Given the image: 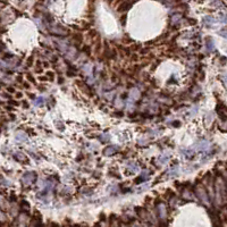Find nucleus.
Returning a JSON list of instances; mask_svg holds the SVG:
<instances>
[{"instance_id": "10", "label": "nucleus", "mask_w": 227, "mask_h": 227, "mask_svg": "<svg viewBox=\"0 0 227 227\" xmlns=\"http://www.w3.org/2000/svg\"><path fill=\"white\" fill-rule=\"evenodd\" d=\"M158 211H159V215H160L161 218H164V217L166 216V209H165V206H164V205H160V206H159Z\"/></svg>"}, {"instance_id": "6", "label": "nucleus", "mask_w": 227, "mask_h": 227, "mask_svg": "<svg viewBox=\"0 0 227 227\" xmlns=\"http://www.w3.org/2000/svg\"><path fill=\"white\" fill-rule=\"evenodd\" d=\"M130 97H131V99H132V101H135L136 99H139V97H140V92H139V90H136V89H133L131 92H130Z\"/></svg>"}, {"instance_id": "1", "label": "nucleus", "mask_w": 227, "mask_h": 227, "mask_svg": "<svg viewBox=\"0 0 227 227\" xmlns=\"http://www.w3.org/2000/svg\"><path fill=\"white\" fill-rule=\"evenodd\" d=\"M34 179H35V174L34 173H26L22 177V182L25 185H30L32 182H34Z\"/></svg>"}, {"instance_id": "11", "label": "nucleus", "mask_w": 227, "mask_h": 227, "mask_svg": "<svg viewBox=\"0 0 227 227\" xmlns=\"http://www.w3.org/2000/svg\"><path fill=\"white\" fill-rule=\"evenodd\" d=\"M177 172H178V167H177V166H176V167H173L172 169L168 170V176H170V177H172V176H175L176 174H177Z\"/></svg>"}, {"instance_id": "5", "label": "nucleus", "mask_w": 227, "mask_h": 227, "mask_svg": "<svg viewBox=\"0 0 227 227\" xmlns=\"http://www.w3.org/2000/svg\"><path fill=\"white\" fill-rule=\"evenodd\" d=\"M196 193H198L199 198H200V199H201L203 202H208V196H207L206 191H205L203 188H199V190L196 191Z\"/></svg>"}, {"instance_id": "2", "label": "nucleus", "mask_w": 227, "mask_h": 227, "mask_svg": "<svg viewBox=\"0 0 227 227\" xmlns=\"http://www.w3.org/2000/svg\"><path fill=\"white\" fill-rule=\"evenodd\" d=\"M209 146H210V143L206 141V140H203V141H200L198 144H196L195 149L196 150H199V151H206L209 149Z\"/></svg>"}, {"instance_id": "14", "label": "nucleus", "mask_w": 227, "mask_h": 227, "mask_svg": "<svg viewBox=\"0 0 227 227\" xmlns=\"http://www.w3.org/2000/svg\"><path fill=\"white\" fill-rule=\"evenodd\" d=\"M208 50L209 51L214 50V41L211 39H208Z\"/></svg>"}, {"instance_id": "7", "label": "nucleus", "mask_w": 227, "mask_h": 227, "mask_svg": "<svg viewBox=\"0 0 227 227\" xmlns=\"http://www.w3.org/2000/svg\"><path fill=\"white\" fill-rule=\"evenodd\" d=\"M16 140L20 141V142H24V141L27 140V136H26V134H25L24 132H18V133L16 134Z\"/></svg>"}, {"instance_id": "9", "label": "nucleus", "mask_w": 227, "mask_h": 227, "mask_svg": "<svg viewBox=\"0 0 227 227\" xmlns=\"http://www.w3.org/2000/svg\"><path fill=\"white\" fill-rule=\"evenodd\" d=\"M128 169L132 173H136V172H139V166L136 165V164H134V163H132V164L128 165Z\"/></svg>"}, {"instance_id": "3", "label": "nucleus", "mask_w": 227, "mask_h": 227, "mask_svg": "<svg viewBox=\"0 0 227 227\" xmlns=\"http://www.w3.org/2000/svg\"><path fill=\"white\" fill-rule=\"evenodd\" d=\"M117 151H118V148H117V146H114V145H111V146H108V148H106V149H104V151H103V155L111 156V155H114L115 152H117Z\"/></svg>"}, {"instance_id": "8", "label": "nucleus", "mask_w": 227, "mask_h": 227, "mask_svg": "<svg viewBox=\"0 0 227 227\" xmlns=\"http://www.w3.org/2000/svg\"><path fill=\"white\" fill-rule=\"evenodd\" d=\"M51 32L52 33H55V34H57V35H66L67 34V32L65 31V30H62L60 27H58V29H51Z\"/></svg>"}, {"instance_id": "20", "label": "nucleus", "mask_w": 227, "mask_h": 227, "mask_svg": "<svg viewBox=\"0 0 227 227\" xmlns=\"http://www.w3.org/2000/svg\"><path fill=\"white\" fill-rule=\"evenodd\" d=\"M224 81H225V83L227 84V75H225V76H224Z\"/></svg>"}, {"instance_id": "15", "label": "nucleus", "mask_w": 227, "mask_h": 227, "mask_svg": "<svg viewBox=\"0 0 227 227\" xmlns=\"http://www.w3.org/2000/svg\"><path fill=\"white\" fill-rule=\"evenodd\" d=\"M168 161V157H166V156H163L161 158H159L158 159V163L161 165V164H165V163H167Z\"/></svg>"}, {"instance_id": "19", "label": "nucleus", "mask_w": 227, "mask_h": 227, "mask_svg": "<svg viewBox=\"0 0 227 227\" xmlns=\"http://www.w3.org/2000/svg\"><path fill=\"white\" fill-rule=\"evenodd\" d=\"M219 34L221 35V36H224L225 39H227V30H223V31L219 32Z\"/></svg>"}, {"instance_id": "17", "label": "nucleus", "mask_w": 227, "mask_h": 227, "mask_svg": "<svg viewBox=\"0 0 227 227\" xmlns=\"http://www.w3.org/2000/svg\"><path fill=\"white\" fill-rule=\"evenodd\" d=\"M148 187H149V184H148V183H145L144 185H141V186H140V187H137V190H140L139 192H142L143 190H145V188H148Z\"/></svg>"}, {"instance_id": "4", "label": "nucleus", "mask_w": 227, "mask_h": 227, "mask_svg": "<svg viewBox=\"0 0 227 227\" xmlns=\"http://www.w3.org/2000/svg\"><path fill=\"white\" fill-rule=\"evenodd\" d=\"M202 22H203V24H206L207 26H211V25H214L216 23V20L214 17H211V16H206V17H203Z\"/></svg>"}, {"instance_id": "18", "label": "nucleus", "mask_w": 227, "mask_h": 227, "mask_svg": "<svg viewBox=\"0 0 227 227\" xmlns=\"http://www.w3.org/2000/svg\"><path fill=\"white\" fill-rule=\"evenodd\" d=\"M83 71H84V72H86V74H90V73H91V65L85 66V67L83 68Z\"/></svg>"}, {"instance_id": "12", "label": "nucleus", "mask_w": 227, "mask_h": 227, "mask_svg": "<svg viewBox=\"0 0 227 227\" xmlns=\"http://www.w3.org/2000/svg\"><path fill=\"white\" fill-rule=\"evenodd\" d=\"M43 103H44V98H43V97H40V98L35 99V101H34V104H35V106H42Z\"/></svg>"}, {"instance_id": "16", "label": "nucleus", "mask_w": 227, "mask_h": 227, "mask_svg": "<svg viewBox=\"0 0 227 227\" xmlns=\"http://www.w3.org/2000/svg\"><path fill=\"white\" fill-rule=\"evenodd\" d=\"M219 22H221V23H227V15L221 14V15H220V18H219Z\"/></svg>"}, {"instance_id": "13", "label": "nucleus", "mask_w": 227, "mask_h": 227, "mask_svg": "<svg viewBox=\"0 0 227 227\" xmlns=\"http://www.w3.org/2000/svg\"><path fill=\"white\" fill-rule=\"evenodd\" d=\"M149 177V172H143L140 176V181H146Z\"/></svg>"}]
</instances>
